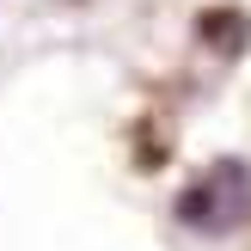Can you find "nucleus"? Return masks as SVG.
Returning a JSON list of instances; mask_svg holds the SVG:
<instances>
[{
	"mask_svg": "<svg viewBox=\"0 0 251 251\" xmlns=\"http://www.w3.org/2000/svg\"><path fill=\"white\" fill-rule=\"evenodd\" d=\"M172 215L196 233H233L251 221V166L245 159H215L196 184H184Z\"/></svg>",
	"mask_w": 251,
	"mask_h": 251,
	"instance_id": "nucleus-1",
	"label": "nucleus"
}]
</instances>
